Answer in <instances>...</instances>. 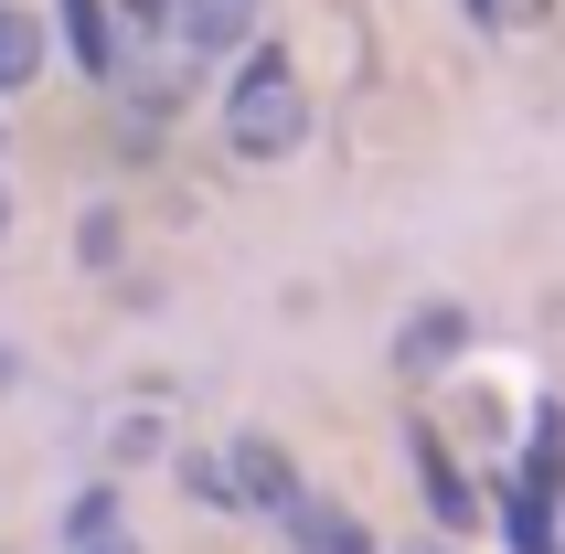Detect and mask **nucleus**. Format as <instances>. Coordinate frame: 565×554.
I'll use <instances>...</instances> for the list:
<instances>
[{
	"label": "nucleus",
	"instance_id": "9",
	"mask_svg": "<svg viewBox=\"0 0 565 554\" xmlns=\"http://www.w3.org/2000/svg\"><path fill=\"white\" fill-rule=\"evenodd\" d=\"M54 11H64L75 64H86V75H118V22H107V0H54Z\"/></svg>",
	"mask_w": 565,
	"mask_h": 554
},
{
	"label": "nucleus",
	"instance_id": "2",
	"mask_svg": "<svg viewBox=\"0 0 565 554\" xmlns=\"http://www.w3.org/2000/svg\"><path fill=\"white\" fill-rule=\"evenodd\" d=\"M224 480H235V512H267V523H288V512H299V491H310V480H299V459H288L278 437H256V427H235L224 437Z\"/></svg>",
	"mask_w": 565,
	"mask_h": 554
},
{
	"label": "nucleus",
	"instance_id": "8",
	"mask_svg": "<svg viewBox=\"0 0 565 554\" xmlns=\"http://www.w3.org/2000/svg\"><path fill=\"white\" fill-rule=\"evenodd\" d=\"M32 75H43V11L0 0V96H22Z\"/></svg>",
	"mask_w": 565,
	"mask_h": 554
},
{
	"label": "nucleus",
	"instance_id": "13",
	"mask_svg": "<svg viewBox=\"0 0 565 554\" xmlns=\"http://www.w3.org/2000/svg\"><path fill=\"white\" fill-rule=\"evenodd\" d=\"M470 22H502V0H470Z\"/></svg>",
	"mask_w": 565,
	"mask_h": 554
},
{
	"label": "nucleus",
	"instance_id": "6",
	"mask_svg": "<svg viewBox=\"0 0 565 554\" xmlns=\"http://www.w3.org/2000/svg\"><path fill=\"white\" fill-rule=\"evenodd\" d=\"M459 341H470V320L459 309H406V331H395V373H438V363H459Z\"/></svg>",
	"mask_w": 565,
	"mask_h": 554
},
{
	"label": "nucleus",
	"instance_id": "14",
	"mask_svg": "<svg viewBox=\"0 0 565 554\" xmlns=\"http://www.w3.org/2000/svg\"><path fill=\"white\" fill-rule=\"evenodd\" d=\"M406 554H448V544H406Z\"/></svg>",
	"mask_w": 565,
	"mask_h": 554
},
{
	"label": "nucleus",
	"instance_id": "5",
	"mask_svg": "<svg viewBox=\"0 0 565 554\" xmlns=\"http://www.w3.org/2000/svg\"><path fill=\"white\" fill-rule=\"evenodd\" d=\"M278 533H288V554H384L374 533L342 512V501H320V491H299V512H288Z\"/></svg>",
	"mask_w": 565,
	"mask_h": 554
},
{
	"label": "nucleus",
	"instance_id": "12",
	"mask_svg": "<svg viewBox=\"0 0 565 554\" xmlns=\"http://www.w3.org/2000/svg\"><path fill=\"white\" fill-rule=\"evenodd\" d=\"M107 22H128V32H139V43H171V0H118Z\"/></svg>",
	"mask_w": 565,
	"mask_h": 554
},
{
	"label": "nucleus",
	"instance_id": "15",
	"mask_svg": "<svg viewBox=\"0 0 565 554\" xmlns=\"http://www.w3.org/2000/svg\"><path fill=\"white\" fill-rule=\"evenodd\" d=\"M0 224H11V192H0Z\"/></svg>",
	"mask_w": 565,
	"mask_h": 554
},
{
	"label": "nucleus",
	"instance_id": "4",
	"mask_svg": "<svg viewBox=\"0 0 565 554\" xmlns=\"http://www.w3.org/2000/svg\"><path fill=\"white\" fill-rule=\"evenodd\" d=\"M406 459H416V491H427L438 533H470V523H480V491L459 480V459L438 448V427H416V437H406Z\"/></svg>",
	"mask_w": 565,
	"mask_h": 554
},
{
	"label": "nucleus",
	"instance_id": "3",
	"mask_svg": "<svg viewBox=\"0 0 565 554\" xmlns=\"http://www.w3.org/2000/svg\"><path fill=\"white\" fill-rule=\"evenodd\" d=\"M267 0H171V43L182 54H246Z\"/></svg>",
	"mask_w": 565,
	"mask_h": 554
},
{
	"label": "nucleus",
	"instance_id": "10",
	"mask_svg": "<svg viewBox=\"0 0 565 554\" xmlns=\"http://www.w3.org/2000/svg\"><path fill=\"white\" fill-rule=\"evenodd\" d=\"M502 533H512V554H555V491L512 480L502 491Z\"/></svg>",
	"mask_w": 565,
	"mask_h": 554
},
{
	"label": "nucleus",
	"instance_id": "11",
	"mask_svg": "<svg viewBox=\"0 0 565 554\" xmlns=\"http://www.w3.org/2000/svg\"><path fill=\"white\" fill-rule=\"evenodd\" d=\"M171 480H182V491L203 501L214 523H246V512H235V480H224V459H203V448H182V459H171Z\"/></svg>",
	"mask_w": 565,
	"mask_h": 554
},
{
	"label": "nucleus",
	"instance_id": "7",
	"mask_svg": "<svg viewBox=\"0 0 565 554\" xmlns=\"http://www.w3.org/2000/svg\"><path fill=\"white\" fill-rule=\"evenodd\" d=\"M64 554H139L118 491H75V501H64Z\"/></svg>",
	"mask_w": 565,
	"mask_h": 554
},
{
	"label": "nucleus",
	"instance_id": "1",
	"mask_svg": "<svg viewBox=\"0 0 565 554\" xmlns=\"http://www.w3.org/2000/svg\"><path fill=\"white\" fill-rule=\"evenodd\" d=\"M310 139V86H299V64L267 43V54L235 64V86H224V150L235 160H288Z\"/></svg>",
	"mask_w": 565,
	"mask_h": 554
}]
</instances>
